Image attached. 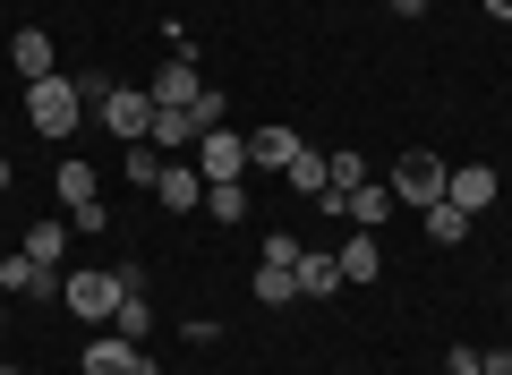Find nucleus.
Listing matches in <instances>:
<instances>
[{
  "label": "nucleus",
  "instance_id": "f257e3e1",
  "mask_svg": "<svg viewBox=\"0 0 512 375\" xmlns=\"http://www.w3.org/2000/svg\"><path fill=\"white\" fill-rule=\"evenodd\" d=\"M86 86H77V77H35V86H26V128H35V137H77V128H86Z\"/></svg>",
  "mask_w": 512,
  "mask_h": 375
},
{
  "label": "nucleus",
  "instance_id": "f03ea898",
  "mask_svg": "<svg viewBox=\"0 0 512 375\" xmlns=\"http://www.w3.org/2000/svg\"><path fill=\"white\" fill-rule=\"evenodd\" d=\"M94 111H103V128L120 145H146L154 137V94L146 86H103V94H94Z\"/></svg>",
  "mask_w": 512,
  "mask_h": 375
},
{
  "label": "nucleus",
  "instance_id": "7ed1b4c3",
  "mask_svg": "<svg viewBox=\"0 0 512 375\" xmlns=\"http://www.w3.org/2000/svg\"><path fill=\"white\" fill-rule=\"evenodd\" d=\"M60 307L86 324H111V307H120V273L111 265H86V273H60Z\"/></svg>",
  "mask_w": 512,
  "mask_h": 375
},
{
  "label": "nucleus",
  "instance_id": "20e7f679",
  "mask_svg": "<svg viewBox=\"0 0 512 375\" xmlns=\"http://www.w3.org/2000/svg\"><path fill=\"white\" fill-rule=\"evenodd\" d=\"M444 179H453L444 154H402L393 162V205H419L427 214V205H444Z\"/></svg>",
  "mask_w": 512,
  "mask_h": 375
},
{
  "label": "nucleus",
  "instance_id": "39448f33",
  "mask_svg": "<svg viewBox=\"0 0 512 375\" xmlns=\"http://www.w3.org/2000/svg\"><path fill=\"white\" fill-rule=\"evenodd\" d=\"M197 171L205 179H248V137H239V128H205L197 137Z\"/></svg>",
  "mask_w": 512,
  "mask_h": 375
},
{
  "label": "nucleus",
  "instance_id": "423d86ee",
  "mask_svg": "<svg viewBox=\"0 0 512 375\" xmlns=\"http://www.w3.org/2000/svg\"><path fill=\"white\" fill-rule=\"evenodd\" d=\"M146 94H154V111H188V103L205 94V86H197V52H171L163 69H154V86H146Z\"/></svg>",
  "mask_w": 512,
  "mask_h": 375
},
{
  "label": "nucleus",
  "instance_id": "0eeeda50",
  "mask_svg": "<svg viewBox=\"0 0 512 375\" xmlns=\"http://www.w3.org/2000/svg\"><path fill=\"white\" fill-rule=\"evenodd\" d=\"M86 375H154V358L137 350V341L103 333V341H86Z\"/></svg>",
  "mask_w": 512,
  "mask_h": 375
},
{
  "label": "nucleus",
  "instance_id": "6e6552de",
  "mask_svg": "<svg viewBox=\"0 0 512 375\" xmlns=\"http://www.w3.org/2000/svg\"><path fill=\"white\" fill-rule=\"evenodd\" d=\"M495 188H504V179H495L487 162H461V171L444 179V197H453V205H461V214H470V222H478V214H487V205H495Z\"/></svg>",
  "mask_w": 512,
  "mask_h": 375
},
{
  "label": "nucleus",
  "instance_id": "1a4fd4ad",
  "mask_svg": "<svg viewBox=\"0 0 512 375\" xmlns=\"http://www.w3.org/2000/svg\"><path fill=\"white\" fill-rule=\"evenodd\" d=\"M154 197H163L171 205V214H197V205H205V171H197V162H163V179H154Z\"/></svg>",
  "mask_w": 512,
  "mask_h": 375
},
{
  "label": "nucleus",
  "instance_id": "9d476101",
  "mask_svg": "<svg viewBox=\"0 0 512 375\" xmlns=\"http://www.w3.org/2000/svg\"><path fill=\"white\" fill-rule=\"evenodd\" d=\"M52 197L69 205V214H86V205H103V171L69 154V162H60V171H52Z\"/></svg>",
  "mask_w": 512,
  "mask_h": 375
},
{
  "label": "nucleus",
  "instance_id": "9b49d317",
  "mask_svg": "<svg viewBox=\"0 0 512 375\" xmlns=\"http://www.w3.org/2000/svg\"><path fill=\"white\" fill-rule=\"evenodd\" d=\"M9 69H18L26 86H35V77H60L52 69V35H43V26H18V35H9Z\"/></svg>",
  "mask_w": 512,
  "mask_h": 375
},
{
  "label": "nucleus",
  "instance_id": "f8f14e48",
  "mask_svg": "<svg viewBox=\"0 0 512 375\" xmlns=\"http://www.w3.org/2000/svg\"><path fill=\"white\" fill-rule=\"evenodd\" d=\"M52 282H60V273L52 265H35V256H0V290H9V299H26V290H35V299H52Z\"/></svg>",
  "mask_w": 512,
  "mask_h": 375
},
{
  "label": "nucleus",
  "instance_id": "ddd939ff",
  "mask_svg": "<svg viewBox=\"0 0 512 375\" xmlns=\"http://www.w3.org/2000/svg\"><path fill=\"white\" fill-rule=\"evenodd\" d=\"M299 162V128H256L248 137V171H291Z\"/></svg>",
  "mask_w": 512,
  "mask_h": 375
},
{
  "label": "nucleus",
  "instance_id": "4468645a",
  "mask_svg": "<svg viewBox=\"0 0 512 375\" xmlns=\"http://www.w3.org/2000/svg\"><path fill=\"white\" fill-rule=\"evenodd\" d=\"M282 179H291V188H299L308 205H325V214H342V197H333V179H325V154H308V145H299V162H291Z\"/></svg>",
  "mask_w": 512,
  "mask_h": 375
},
{
  "label": "nucleus",
  "instance_id": "2eb2a0df",
  "mask_svg": "<svg viewBox=\"0 0 512 375\" xmlns=\"http://www.w3.org/2000/svg\"><path fill=\"white\" fill-rule=\"evenodd\" d=\"M333 256H342V282H376V273H384V248H376V231H350Z\"/></svg>",
  "mask_w": 512,
  "mask_h": 375
},
{
  "label": "nucleus",
  "instance_id": "dca6fc26",
  "mask_svg": "<svg viewBox=\"0 0 512 375\" xmlns=\"http://www.w3.org/2000/svg\"><path fill=\"white\" fill-rule=\"evenodd\" d=\"M333 290H350L342 282V256H333V248L325 256H299V299H333Z\"/></svg>",
  "mask_w": 512,
  "mask_h": 375
},
{
  "label": "nucleus",
  "instance_id": "f3484780",
  "mask_svg": "<svg viewBox=\"0 0 512 375\" xmlns=\"http://www.w3.org/2000/svg\"><path fill=\"white\" fill-rule=\"evenodd\" d=\"M197 137H205V128L188 120V111H154V137H146V145H154V154H188Z\"/></svg>",
  "mask_w": 512,
  "mask_h": 375
},
{
  "label": "nucleus",
  "instance_id": "a211bd4d",
  "mask_svg": "<svg viewBox=\"0 0 512 375\" xmlns=\"http://www.w3.org/2000/svg\"><path fill=\"white\" fill-rule=\"evenodd\" d=\"M299 299V265H265L256 256V307H291Z\"/></svg>",
  "mask_w": 512,
  "mask_h": 375
},
{
  "label": "nucleus",
  "instance_id": "6ab92c4d",
  "mask_svg": "<svg viewBox=\"0 0 512 375\" xmlns=\"http://www.w3.org/2000/svg\"><path fill=\"white\" fill-rule=\"evenodd\" d=\"M461 239H470V214H461L453 197H444V205H427V248H461Z\"/></svg>",
  "mask_w": 512,
  "mask_h": 375
},
{
  "label": "nucleus",
  "instance_id": "aec40b11",
  "mask_svg": "<svg viewBox=\"0 0 512 375\" xmlns=\"http://www.w3.org/2000/svg\"><path fill=\"white\" fill-rule=\"evenodd\" d=\"M342 214L359 222V231H384V214H393V188H350V197H342Z\"/></svg>",
  "mask_w": 512,
  "mask_h": 375
},
{
  "label": "nucleus",
  "instance_id": "412c9836",
  "mask_svg": "<svg viewBox=\"0 0 512 375\" xmlns=\"http://www.w3.org/2000/svg\"><path fill=\"white\" fill-rule=\"evenodd\" d=\"M205 214L214 222H248V188H239V179H205Z\"/></svg>",
  "mask_w": 512,
  "mask_h": 375
},
{
  "label": "nucleus",
  "instance_id": "4be33fe9",
  "mask_svg": "<svg viewBox=\"0 0 512 375\" xmlns=\"http://www.w3.org/2000/svg\"><path fill=\"white\" fill-rule=\"evenodd\" d=\"M120 179L128 188H154V179H163V154H154V145H120Z\"/></svg>",
  "mask_w": 512,
  "mask_h": 375
},
{
  "label": "nucleus",
  "instance_id": "5701e85b",
  "mask_svg": "<svg viewBox=\"0 0 512 375\" xmlns=\"http://www.w3.org/2000/svg\"><path fill=\"white\" fill-rule=\"evenodd\" d=\"M26 256H35V265H60V256H69V222H35V231H26Z\"/></svg>",
  "mask_w": 512,
  "mask_h": 375
},
{
  "label": "nucleus",
  "instance_id": "b1692460",
  "mask_svg": "<svg viewBox=\"0 0 512 375\" xmlns=\"http://www.w3.org/2000/svg\"><path fill=\"white\" fill-rule=\"evenodd\" d=\"M111 324H120V341H146L154 333V307L146 299H120V307H111Z\"/></svg>",
  "mask_w": 512,
  "mask_h": 375
},
{
  "label": "nucleus",
  "instance_id": "393cba45",
  "mask_svg": "<svg viewBox=\"0 0 512 375\" xmlns=\"http://www.w3.org/2000/svg\"><path fill=\"white\" fill-rule=\"evenodd\" d=\"M325 179H333V197H350V188H367V162H359V154H333Z\"/></svg>",
  "mask_w": 512,
  "mask_h": 375
},
{
  "label": "nucleus",
  "instance_id": "a878e982",
  "mask_svg": "<svg viewBox=\"0 0 512 375\" xmlns=\"http://www.w3.org/2000/svg\"><path fill=\"white\" fill-rule=\"evenodd\" d=\"M188 120H197V128H231V103H222V94H214V86H205V94H197V103H188Z\"/></svg>",
  "mask_w": 512,
  "mask_h": 375
},
{
  "label": "nucleus",
  "instance_id": "bb28decb",
  "mask_svg": "<svg viewBox=\"0 0 512 375\" xmlns=\"http://www.w3.org/2000/svg\"><path fill=\"white\" fill-rule=\"evenodd\" d=\"M111 273H120V299H146V265H137V256H120Z\"/></svg>",
  "mask_w": 512,
  "mask_h": 375
},
{
  "label": "nucleus",
  "instance_id": "cd10ccee",
  "mask_svg": "<svg viewBox=\"0 0 512 375\" xmlns=\"http://www.w3.org/2000/svg\"><path fill=\"white\" fill-rule=\"evenodd\" d=\"M299 256H308V248H299L291 231H274V239H265V265H299Z\"/></svg>",
  "mask_w": 512,
  "mask_h": 375
},
{
  "label": "nucleus",
  "instance_id": "c85d7f7f",
  "mask_svg": "<svg viewBox=\"0 0 512 375\" xmlns=\"http://www.w3.org/2000/svg\"><path fill=\"white\" fill-rule=\"evenodd\" d=\"M444 375H487V358H478V350H453V358H444Z\"/></svg>",
  "mask_w": 512,
  "mask_h": 375
},
{
  "label": "nucleus",
  "instance_id": "c756f323",
  "mask_svg": "<svg viewBox=\"0 0 512 375\" xmlns=\"http://www.w3.org/2000/svg\"><path fill=\"white\" fill-rule=\"evenodd\" d=\"M393 18H427V0H393Z\"/></svg>",
  "mask_w": 512,
  "mask_h": 375
},
{
  "label": "nucleus",
  "instance_id": "7c9ffc66",
  "mask_svg": "<svg viewBox=\"0 0 512 375\" xmlns=\"http://www.w3.org/2000/svg\"><path fill=\"white\" fill-rule=\"evenodd\" d=\"M487 18H512V0H487Z\"/></svg>",
  "mask_w": 512,
  "mask_h": 375
},
{
  "label": "nucleus",
  "instance_id": "2f4dec72",
  "mask_svg": "<svg viewBox=\"0 0 512 375\" xmlns=\"http://www.w3.org/2000/svg\"><path fill=\"white\" fill-rule=\"evenodd\" d=\"M0 188H9V154H0Z\"/></svg>",
  "mask_w": 512,
  "mask_h": 375
},
{
  "label": "nucleus",
  "instance_id": "473e14b6",
  "mask_svg": "<svg viewBox=\"0 0 512 375\" xmlns=\"http://www.w3.org/2000/svg\"><path fill=\"white\" fill-rule=\"evenodd\" d=\"M0 375H26V367H0Z\"/></svg>",
  "mask_w": 512,
  "mask_h": 375
}]
</instances>
